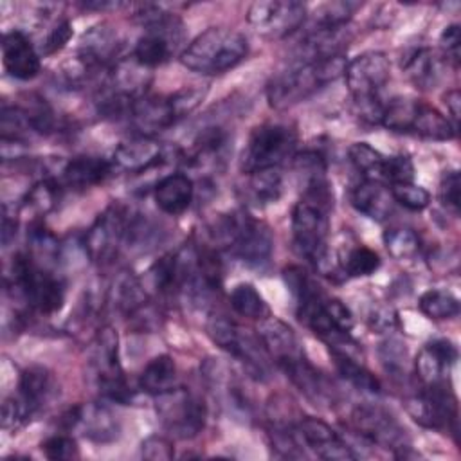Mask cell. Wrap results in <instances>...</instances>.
Listing matches in <instances>:
<instances>
[{
    "mask_svg": "<svg viewBox=\"0 0 461 461\" xmlns=\"http://www.w3.org/2000/svg\"><path fill=\"white\" fill-rule=\"evenodd\" d=\"M346 63L344 54L321 59H303L295 63L292 68L276 74L268 81V104L276 110H286L304 101L328 83L344 76Z\"/></svg>",
    "mask_w": 461,
    "mask_h": 461,
    "instance_id": "1",
    "label": "cell"
},
{
    "mask_svg": "<svg viewBox=\"0 0 461 461\" xmlns=\"http://www.w3.org/2000/svg\"><path fill=\"white\" fill-rule=\"evenodd\" d=\"M249 52L247 38L227 27H209L180 54V63L202 76H220L234 68Z\"/></svg>",
    "mask_w": 461,
    "mask_h": 461,
    "instance_id": "2",
    "label": "cell"
},
{
    "mask_svg": "<svg viewBox=\"0 0 461 461\" xmlns=\"http://www.w3.org/2000/svg\"><path fill=\"white\" fill-rule=\"evenodd\" d=\"M9 279L25 303L43 315L56 313L65 303V281L41 268L31 254H16L13 258Z\"/></svg>",
    "mask_w": 461,
    "mask_h": 461,
    "instance_id": "3",
    "label": "cell"
},
{
    "mask_svg": "<svg viewBox=\"0 0 461 461\" xmlns=\"http://www.w3.org/2000/svg\"><path fill=\"white\" fill-rule=\"evenodd\" d=\"M207 335L211 340L234 357L249 376L265 382L270 376V355L267 353L259 335H252L223 315H212L207 321Z\"/></svg>",
    "mask_w": 461,
    "mask_h": 461,
    "instance_id": "4",
    "label": "cell"
},
{
    "mask_svg": "<svg viewBox=\"0 0 461 461\" xmlns=\"http://www.w3.org/2000/svg\"><path fill=\"white\" fill-rule=\"evenodd\" d=\"M297 135L286 124H261L256 126L240 157V167L243 173L250 175L259 169L279 167L285 160L295 155Z\"/></svg>",
    "mask_w": 461,
    "mask_h": 461,
    "instance_id": "5",
    "label": "cell"
},
{
    "mask_svg": "<svg viewBox=\"0 0 461 461\" xmlns=\"http://www.w3.org/2000/svg\"><path fill=\"white\" fill-rule=\"evenodd\" d=\"M328 211L306 200H299L292 211V236L299 256L306 258L321 272H328Z\"/></svg>",
    "mask_w": 461,
    "mask_h": 461,
    "instance_id": "6",
    "label": "cell"
},
{
    "mask_svg": "<svg viewBox=\"0 0 461 461\" xmlns=\"http://www.w3.org/2000/svg\"><path fill=\"white\" fill-rule=\"evenodd\" d=\"M157 414L166 430L175 438H194L205 423V403L185 387H173L157 396Z\"/></svg>",
    "mask_w": 461,
    "mask_h": 461,
    "instance_id": "7",
    "label": "cell"
},
{
    "mask_svg": "<svg viewBox=\"0 0 461 461\" xmlns=\"http://www.w3.org/2000/svg\"><path fill=\"white\" fill-rule=\"evenodd\" d=\"M99 393L119 403H128L133 398V391L128 385L124 371L119 362V339L113 328H103L94 342L92 357Z\"/></svg>",
    "mask_w": 461,
    "mask_h": 461,
    "instance_id": "8",
    "label": "cell"
},
{
    "mask_svg": "<svg viewBox=\"0 0 461 461\" xmlns=\"http://www.w3.org/2000/svg\"><path fill=\"white\" fill-rule=\"evenodd\" d=\"M409 416L425 429L457 434V400L447 382L425 385L423 391L405 400Z\"/></svg>",
    "mask_w": 461,
    "mask_h": 461,
    "instance_id": "9",
    "label": "cell"
},
{
    "mask_svg": "<svg viewBox=\"0 0 461 461\" xmlns=\"http://www.w3.org/2000/svg\"><path fill=\"white\" fill-rule=\"evenodd\" d=\"M131 214L122 203L108 205L85 234V250L92 261L106 263L113 259L121 245L126 243Z\"/></svg>",
    "mask_w": 461,
    "mask_h": 461,
    "instance_id": "10",
    "label": "cell"
},
{
    "mask_svg": "<svg viewBox=\"0 0 461 461\" xmlns=\"http://www.w3.org/2000/svg\"><path fill=\"white\" fill-rule=\"evenodd\" d=\"M351 423L364 439L376 447L393 450L402 456H405V450L411 448L407 430L391 412L378 405H357L351 412Z\"/></svg>",
    "mask_w": 461,
    "mask_h": 461,
    "instance_id": "11",
    "label": "cell"
},
{
    "mask_svg": "<svg viewBox=\"0 0 461 461\" xmlns=\"http://www.w3.org/2000/svg\"><path fill=\"white\" fill-rule=\"evenodd\" d=\"M306 5L295 0H259L249 7L247 22L265 38L281 40L301 29Z\"/></svg>",
    "mask_w": 461,
    "mask_h": 461,
    "instance_id": "12",
    "label": "cell"
},
{
    "mask_svg": "<svg viewBox=\"0 0 461 461\" xmlns=\"http://www.w3.org/2000/svg\"><path fill=\"white\" fill-rule=\"evenodd\" d=\"M391 76L384 52H364L346 63L344 79L357 104L378 101V94Z\"/></svg>",
    "mask_w": 461,
    "mask_h": 461,
    "instance_id": "13",
    "label": "cell"
},
{
    "mask_svg": "<svg viewBox=\"0 0 461 461\" xmlns=\"http://www.w3.org/2000/svg\"><path fill=\"white\" fill-rule=\"evenodd\" d=\"M63 425L94 443H110L119 436L117 418L101 403H83L68 409L63 414Z\"/></svg>",
    "mask_w": 461,
    "mask_h": 461,
    "instance_id": "14",
    "label": "cell"
},
{
    "mask_svg": "<svg viewBox=\"0 0 461 461\" xmlns=\"http://www.w3.org/2000/svg\"><path fill=\"white\" fill-rule=\"evenodd\" d=\"M295 434L301 445L308 447L317 457L326 461H353L357 454L351 447L322 420L301 418L295 423Z\"/></svg>",
    "mask_w": 461,
    "mask_h": 461,
    "instance_id": "15",
    "label": "cell"
},
{
    "mask_svg": "<svg viewBox=\"0 0 461 461\" xmlns=\"http://www.w3.org/2000/svg\"><path fill=\"white\" fill-rule=\"evenodd\" d=\"M128 119L142 137H153L180 121L169 95H142L135 99Z\"/></svg>",
    "mask_w": 461,
    "mask_h": 461,
    "instance_id": "16",
    "label": "cell"
},
{
    "mask_svg": "<svg viewBox=\"0 0 461 461\" xmlns=\"http://www.w3.org/2000/svg\"><path fill=\"white\" fill-rule=\"evenodd\" d=\"M258 335H259L267 353L279 366L281 371L306 357L294 330L286 322H283L276 317H265L259 322Z\"/></svg>",
    "mask_w": 461,
    "mask_h": 461,
    "instance_id": "17",
    "label": "cell"
},
{
    "mask_svg": "<svg viewBox=\"0 0 461 461\" xmlns=\"http://www.w3.org/2000/svg\"><path fill=\"white\" fill-rule=\"evenodd\" d=\"M274 240L270 229L263 221H258L245 212L238 236L229 252L250 267H261L268 261Z\"/></svg>",
    "mask_w": 461,
    "mask_h": 461,
    "instance_id": "18",
    "label": "cell"
},
{
    "mask_svg": "<svg viewBox=\"0 0 461 461\" xmlns=\"http://www.w3.org/2000/svg\"><path fill=\"white\" fill-rule=\"evenodd\" d=\"M2 63L9 76L22 81L36 77L41 68L40 54L22 31H9L4 34Z\"/></svg>",
    "mask_w": 461,
    "mask_h": 461,
    "instance_id": "19",
    "label": "cell"
},
{
    "mask_svg": "<svg viewBox=\"0 0 461 461\" xmlns=\"http://www.w3.org/2000/svg\"><path fill=\"white\" fill-rule=\"evenodd\" d=\"M457 360V348L447 339L427 342L416 357V375L423 385L447 382L452 366Z\"/></svg>",
    "mask_w": 461,
    "mask_h": 461,
    "instance_id": "20",
    "label": "cell"
},
{
    "mask_svg": "<svg viewBox=\"0 0 461 461\" xmlns=\"http://www.w3.org/2000/svg\"><path fill=\"white\" fill-rule=\"evenodd\" d=\"M58 394V384L54 375L41 367L31 366L22 371L18 380V398L27 409L29 416L47 407Z\"/></svg>",
    "mask_w": 461,
    "mask_h": 461,
    "instance_id": "21",
    "label": "cell"
},
{
    "mask_svg": "<svg viewBox=\"0 0 461 461\" xmlns=\"http://www.w3.org/2000/svg\"><path fill=\"white\" fill-rule=\"evenodd\" d=\"M164 157V148L153 137H133L121 142L113 151V160L119 169L128 173H142L157 166Z\"/></svg>",
    "mask_w": 461,
    "mask_h": 461,
    "instance_id": "22",
    "label": "cell"
},
{
    "mask_svg": "<svg viewBox=\"0 0 461 461\" xmlns=\"http://www.w3.org/2000/svg\"><path fill=\"white\" fill-rule=\"evenodd\" d=\"M119 49L121 41L117 31L112 29L108 23H99L90 27L81 36L77 54L103 68H112L119 61L115 59L119 56Z\"/></svg>",
    "mask_w": 461,
    "mask_h": 461,
    "instance_id": "23",
    "label": "cell"
},
{
    "mask_svg": "<svg viewBox=\"0 0 461 461\" xmlns=\"http://www.w3.org/2000/svg\"><path fill=\"white\" fill-rule=\"evenodd\" d=\"M193 182L184 173H171L160 178L153 189L155 203L166 214H182L193 202Z\"/></svg>",
    "mask_w": 461,
    "mask_h": 461,
    "instance_id": "24",
    "label": "cell"
},
{
    "mask_svg": "<svg viewBox=\"0 0 461 461\" xmlns=\"http://www.w3.org/2000/svg\"><path fill=\"white\" fill-rule=\"evenodd\" d=\"M112 173V164L101 157L81 155L65 164L61 169V178L65 185L83 191L94 187L108 178Z\"/></svg>",
    "mask_w": 461,
    "mask_h": 461,
    "instance_id": "25",
    "label": "cell"
},
{
    "mask_svg": "<svg viewBox=\"0 0 461 461\" xmlns=\"http://www.w3.org/2000/svg\"><path fill=\"white\" fill-rule=\"evenodd\" d=\"M351 205L367 218L382 221L391 214L393 196L382 182L364 178L351 191Z\"/></svg>",
    "mask_w": 461,
    "mask_h": 461,
    "instance_id": "26",
    "label": "cell"
},
{
    "mask_svg": "<svg viewBox=\"0 0 461 461\" xmlns=\"http://www.w3.org/2000/svg\"><path fill=\"white\" fill-rule=\"evenodd\" d=\"M409 133L427 140H450L456 137V126L441 112L418 101Z\"/></svg>",
    "mask_w": 461,
    "mask_h": 461,
    "instance_id": "27",
    "label": "cell"
},
{
    "mask_svg": "<svg viewBox=\"0 0 461 461\" xmlns=\"http://www.w3.org/2000/svg\"><path fill=\"white\" fill-rule=\"evenodd\" d=\"M439 65H441V59L438 58V54L434 50L416 49L402 63V68H403L407 79L414 86L427 90V88L436 86V83L439 81V76H441Z\"/></svg>",
    "mask_w": 461,
    "mask_h": 461,
    "instance_id": "28",
    "label": "cell"
},
{
    "mask_svg": "<svg viewBox=\"0 0 461 461\" xmlns=\"http://www.w3.org/2000/svg\"><path fill=\"white\" fill-rule=\"evenodd\" d=\"M176 366L169 355H158L151 358L139 376V385L144 393L158 396L175 387Z\"/></svg>",
    "mask_w": 461,
    "mask_h": 461,
    "instance_id": "29",
    "label": "cell"
},
{
    "mask_svg": "<svg viewBox=\"0 0 461 461\" xmlns=\"http://www.w3.org/2000/svg\"><path fill=\"white\" fill-rule=\"evenodd\" d=\"M330 353H331L337 373L344 380H348L353 387L366 391V393H373V394H378L382 391L378 378L367 367H364L360 362H357L353 358V355H349L346 351H339V349H330Z\"/></svg>",
    "mask_w": 461,
    "mask_h": 461,
    "instance_id": "30",
    "label": "cell"
},
{
    "mask_svg": "<svg viewBox=\"0 0 461 461\" xmlns=\"http://www.w3.org/2000/svg\"><path fill=\"white\" fill-rule=\"evenodd\" d=\"M229 303L230 308L241 317L254 321H263L265 317H268V306L263 295L250 283L236 285L229 295Z\"/></svg>",
    "mask_w": 461,
    "mask_h": 461,
    "instance_id": "31",
    "label": "cell"
},
{
    "mask_svg": "<svg viewBox=\"0 0 461 461\" xmlns=\"http://www.w3.org/2000/svg\"><path fill=\"white\" fill-rule=\"evenodd\" d=\"M59 184L52 178H43L36 182L25 194L22 202V211L32 216H45L50 212L59 202Z\"/></svg>",
    "mask_w": 461,
    "mask_h": 461,
    "instance_id": "32",
    "label": "cell"
},
{
    "mask_svg": "<svg viewBox=\"0 0 461 461\" xmlns=\"http://www.w3.org/2000/svg\"><path fill=\"white\" fill-rule=\"evenodd\" d=\"M249 193L258 203H274L283 193V176L277 167L259 169L249 175Z\"/></svg>",
    "mask_w": 461,
    "mask_h": 461,
    "instance_id": "33",
    "label": "cell"
},
{
    "mask_svg": "<svg viewBox=\"0 0 461 461\" xmlns=\"http://www.w3.org/2000/svg\"><path fill=\"white\" fill-rule=\"evenodd\" d=\"M418 308L423 315L434 321L452 319L459 313V301L447 290H427L418 301Z\"/></svg>",
    "mask_w": 461,
    "mask_h": 461,
    "instance_id": "34",
    "label": "cell"
},
{
    "mask_svg": "<svg viewBox=\"0 0 461 461\" xmlns=\"http://www.w3.org/2000/svg\"><path fill=\"white\" fill-rule=\"evenodd\" d=\"M340 268L349 277L371 276L380 268V258L369 247L355 245L340 258Z\"/></svg>",
    "mask_w": 461,
    "mask_h": 461,
    "instance_id": "35",
    "label": "cell"
},
{
    "mask_svg": "<svg viewBox=\"0 0 461 461\" xmlns=\"http://www.w3.org/2000/svg\"><path fill=\"white\" fill-rule=\"evenodd\" d=\"M348 157H349L351 164L355 166V169L364 175V178L380 182L382 166H384L385 157L378 149H375L367 142H353L348 149Z\"/></svg>",
    "mask_w": 461,
    "mask_h": 461,
    "instance_id": "36",
    "label": "cell"
},
{
    "mask_svg": "<svg viewBox=\"0 0 461 461\" xmlns=\"http://www.w3.org/2000/svg\"><path fill=\"white\" fill-rule=\"evenodd\" d=\"M384 245L394 259H411L420 250V238L409 227H391L384 232Z\"/></svg>",
    "mask_w": 461,
    "mask_h": 461,
    "instance_id": "37",
    "label": "cell"
},
{
    "mask_svg": "<svg viewBox=\"0 0 461 461\" xmlns=\"http://www.w3.org/2000/svg\"><path fill=\"white\" fill-rule=\"evenodd\" d=\"M389 191L393 200L409 211H423L430 203L429 191L421 185H416L414 182L389 185Z\"/></svg>",
    "mask_w": 461,
    "mask_h": 461,
    "instance_id": "38",
    "label": "cell"
},
{
    "mask_svg": "<svg viewBox=\"0 0 461 461\" xmlns=\"http://www.w3.org/2000/svg\"><path fill=\"white\" fill-rule=\"evenodd\" d=\"M412 178H414V166L407 155L385 157L382 166V175H380L382 184L394 185V184L412 182Z\"/></svg>",
    "mask_w": 461,
    "mask_h": 461,
    "instance_id": "39",
    "label": "cell"
},
{
    "mask_svg": "<svg viewBox=\"0 0 461 461\" xmlns=\"http://www.w3.org/2000/svg\"><path fill=\"white\" fill-rule=\"evenodd\" d=\"M41 452L52 461H70L79 457L77 443L67 434H54L41 443Z\"/></svg>",
    "mask_w": 461,
    "mask_h": 461,
    "instance_id": "40",
    "label": "cell"
},
{
    "mask_svg": "<svg viewBox=\"0 0 461 461\" xmlns=\"http://www.w3.org/2000/svg\"><path fill=\"white\" fill-rule=\"evenodd\" d=\"M438 196L441 205L450 211L452 214H459V173L457 171H445L439 187H438Z\"/></svg>",
    "mask_w": 461,
    "mask_h": 461,
    "instance_id": "41",
    "label": "cell"
},
{
    "mask_svg": "<svg viewBox=\"0 0 461 461\" xmlns=\"http://www.w3.org/2000/svg\"><path fill=\"white\" fill-rule=\"evenodd\" d=\"M140 457L149 461H169L175 457V447L167 438L153 434L140 443Z\"/></svg>",
    "mask_w": 461,
    "mask_h": 461,
    "instance_id": "42",
    "label": "cell"
},
{
    "mask_svg": "<svg viewBox=\"0 0 461 461\" xmlns=\"http://www.w3.org/2000/svg\"><path fill=\"white\" fill-rule=\"evenodd\" d=\"M380 358L387 371L402 373V369H405V358H407L405 344H402L398 339H387L380 346Z\"/></svg>",
    "mask_w": 461,
    "mask_h": 461,
    "instance_id": "43",
    "label": "cell"
},
{
    "mask_svg": "<svg viewBox=\"0 0 461 461\" xmlns=\"http://www.w3.org/2000/svg\"><path fill=\"white\" fill-rule=\"evenodd\" d=\"M27 418H29V412L18 396L16 398L11 396V398L4 400V403H2V429L4 430H16L22 423H25Z\"/></svg>",
    "mask_w": 461,
    "mask_h": 461,
    "instance_id": "44",
    "label": "cell"
},
{
    "mask_svg": "<svg viewBox=\"0 0 461 461\" xmlns=\"http://www.w3.org/2000/svg\"><path fill=\"white\" fill-rule=\"evenodd\" d=\"M72 38V25L68 20H59L45 36L43 43H41V50L43 54H54L58 50H61L68 40Z\"/></svg>",
    "mask_w": 461,
    "mask_h": 461,
    "instance_id": "45",
    "label": "cell"
},
{
    "mask_svg": "<svg viewBox=\"0 0 461 461\" xmlns=\"http://www.w3.org/2000/svg\"><path fill=\"white\" fill-rule=\"evenodd\" d=\"M459 43H461V31L457 23L447 25L439 36V45L447 61H452L456 67L459 65Z\"/></svg>",
    "mask_w": 461,
    "mask_h": 461,
    "instance_id": "46",
    "label": "cell"
},
{
    "mask_svg": "<svg viewBox=\"0 0 461 461\" xmlns=\"http://www.w3.org/2000/svg\"><path fill=\"white\" fill-rule=\"evenodd\" d=\"M443 103L447 106V112H448V119L450 122L457 128V121H459V108H461V95H459V90H448L445 95H443Z\"/></svg>",
    "mask_w": 461,
    "mask_h": 461,
    "instance_id": "47",
    "label": "cell"
},
{
    "mask_svg": "<svg viewBox=\"0 0 461 461\" xmlns=\"http://www.w3.org/2000/svg\"><path fill=\"white\" fill-rule=\"evenodd\" d=\"M371 328L378 330V331H387L394 326V313L391 310H378L375 312V315L369 317Z\"/></svg>",
    "mask_w": 461,
    "mask_h": 461,
    "instance_id": "48",
    "label": "cell"
},
{
    "mask_svg": "<svg viewBox=\"0 0 461 461\" xmlns=\"http://www.w3.org/2000/svg\"><path fill=\"white\" fill-rule=\"evenodd\" d=\"M16 227H18V223H16L14 214H9L7 209L4 207V218H2V243H4V247L9 245L11 238H14Z\"/></svg>",
    "mask_w": 461,
    "mask_h": 461,
    "instance_id": "49",
    "label": "cell"
}]
</instances>
